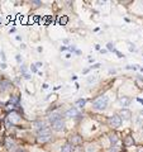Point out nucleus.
<instances>
[{
	"mask_svg": "<svg viewBox=\"0 0 143 152\" xmlns=\"http://www.w3.org/2000/svg\"><path fill=\"white\" fill-rule=\"evenodd\" d=\"M36 66H37V67H41L42 64H41V62H37V64H36Z\"/></svg>",
	"mask_w": 143,
	"mask_h": 152,
	"instance_id": "27",
	"label": "nucleus"
},
{
	"mask_svg": "<svg viewBox=\"0 0 143 152\" xmlns=\"http://www.w3.org/2000/svg\"><path fill=\"white\" fill-rule=\"evenodd\" d=\"M79 114H80V112L76 108H70L69 110H66L65 117H67V118H75V117H79Z\"/></svg>",
	"mask_w": 143,
	"mask_h": 152,
	"instance_id": "5",
	"label": "nucleus"
},
{
	"mask_svg": "<svg viewBox=\"0 0 143 152\" xmlns=\"http://www.w3.org/2000/svg\"><path fill=\"white\" fill-rule=\"evenodd\" d=\"M129 51H136V47L131 45V47H129Z\"/></svg>",
	"mask_w": 143,
	"mask_h": 152,
	"instance_id": "23",
	"label": "nucleus"
},
{
	"mask_svg": "<svg viewBox=\"0 0 143 152\" xmlns=\"http://www.w3.org/2000/svg\"><path fill=\"white\" fill-rule=\"evenodd\" d=\"M51 129H48V128H43V129H41L39 132H38V142H46V141H48L51 138Z\"/></svg>",
	"mask_w": 143,
	"mask_h": 152,
	"instance_id": "2",
	"label": "nucleus"
},
{
	"mask_svg": "<svg viewBox=\"0 0 143 152\" xmlns=\"http://www.w3.org/2000/svg\"><path fill=\"white\" fill-rule=\"evenodd\" d=\"M124 143H125L127 146H131V145H133V140H132V137H127L125 141H124Z\"/></svg>",
	"mask_w": 143,
	"mask_h": 152,
	"instance_id": "14",
	"label": "nucleus"
},
{
	"mask_svg": "<svg viewBox=\"0 0 143 152\" xmlns=\"http://www.w3.org/2000/svg\"><path fill=\"white\" fill-rule=\"evenodd\" d=\"M9 88H12V84L9 81H4V83H1V88H0V90H1V91H5V90H8Z\"/></svg>",
	"mask_w": 143,
	"mask_h": 152,
	"instance_id": "11",
	"label": "nucleus"
},
{
	"mask_svg": "<svg viewBox=\"0 0 143 152\" xmlns=\"http://www.w3.org/2000/svg\"><path fill=\"white\" fill-rule=\"evenodd\" d=\"M109 123H110V126L113 128H118V127H120V124H122V118L119 115H117V114H114V115L110 117Z\"/></svg>",
	"mask_w": 143,
	"mask_h": 152,
	"instance_id": "3",
	"label": "nucleus"
},
{
	"mask_svg": "<svg viewBox=\"0 0 143 152\" xmlns=\"http://www.w3.org/2000/svg\"><path fill=\"white\" fill-rule=\"evenodd\" d=\"M99 66H100V64H95L94 66H91V69H98Z\"/></svg>",
	"mask_w": 143,
	"mask_h": 152,
	"instance_id": "22",
	"label": "nucleus"
},
{
	"mask_svg": "<svg viewBox=\"0 0 143 152\" xmlns=\"http://www.w3.org/2000/svg\"><path fill=\"white\" fill-rule=\"evenodd\" d=\"M61 152H71V146L70 145H65L62 148H61Z\"/></svg>",
	"mask_w": 143,
	"mask_h": 152,
	"instance_id": "13",
	"label": "nucleus"
},
{
	"mask_svg": "<svg viewBox=\"0 0 143 152\" xmlns=\"http://www.w3.org/2000/svg\"><path fill=\"white\" fill-rule=\"evenodd\" d=\"M129 103H131V100L128 98H125V96H123V98L119 99V104H120L122 107H128V105H129Z\"/></svg>",
	"mask_w": 143,
	"mask_h": 152,
	"instance_id": "10",
	"label": "nucleus"
},
{
	"mask_svg": "<svg viewBox=\"0 0 143 152\" xmlns=\"http://www.w3.org/2000/svg\"><path fill=\"white\" fill-rule=\"evenodd\" d=\"M52 129L56 131V132H61V131H63V129H65V122H63L62 119L53 122V123H52Z\"/></svg>",
	"mask_w": 143,
	"mask_h": 152,
	"instance_id": "4",
	"label": "nucleus"
},
{
	"mask_svg": "<svg viewBox=\"0 0 143 152\" xmlns=\"http://www.w3.org/2000/svg\"><path fill=\"white\" fill-rule=\"evenodd\" d=\"M138 102H141V103L143 104V100H142V99H138Z\"/></svg>",
	"mask_w": 143,
	"mask_h": 152,
	"instance_id": "30",
	"label": "nucleus"
},
{
	"mask_svg": "<svg viewBox=\"0 0 143 152\" xmlns=\"http://www.w3.org/2000/svg\"><path fill=\"white\" fill-rule=\"evenodd\" d=\"M95 81H96V76H93V77H89V79H88V83H89V84L95 83Z\"/></svg>",
	"mask_w": 143,
	"mask_h": 152,
	"instance_id": "16",
	"label": "nucleus"
},
{
	"mask_svg": "<svg viewBox=\"0 0 143 152\" xmlns=\"http://www.w3.org/2000/svg\"><path fill=\"white\" fill-rule=\"evenodd\" d=\"M5 147L8 150H13L14 147H15V142H14L12 138H7L5 141Z\"/></svg>",
	"mask_w": 143,
	"mask_h": 152,
	"instance_id": "9",
	"label": "nucleus"
},
{
	"mask_svg": "<svg viewBox=\"0 0 143 152\" xmlns=\"http://www.w3.org/2000/svg\"><path fill=\"white\" fill-rule=\"evenodd\" d=\"M85 103H86V100H85V99H80V100H77V105H79V107H84Z\"/></svg>",
	"mask_w": 143,
	"mask_h": 152,
	"instance_id": "15",
	"label": "nucleus"
},
{
	"mask_svg": "<svg viewBox=\"0 0 143 152\" xmlns=\"http://www.w3.org/2000/svg\"><path fill=\"white\" fill-rule=\"evenodd\" d=\"M15 152H24V150H22V148H19V150H17Z\"/></svg>",
	"mask_w": 143,
	"mask_h": 152,
	"instance_id": "29",
	"label": "nucleus"
},
{
	"mask_svg": "<svg viewBox=\"0 0 143 152\" xmlns=\"http://www.w3.org/2000/svg\"><path fill=\"white\" fill-rule=\"evenodd\" d=\"M0 67H1V69H7V64H5V62H3L1 65H0Z\"/></svg>",
	"mask_w": 143,
	"mask_h": 152,
	"instance_id": "21",
	"label": "nucleus"
},
{
	"mask_svg": "<svg viewBox=\"0 0 143 152\" xmlns=\"http://www.w3.org/2000/svg\"><path fill=\"white\" fill-rule=\"evenodd\" d=\"M81 141H82V140H81L80 136H74V138H71V143H72V145H77V143H80Z\"/></svg>",
	"mask_w": 143,
	"mask_h": 152,
	"instance_id": "12",
	"label": "nucleus"
},
{
	"mask_svg": "<svg viewBox=\"0 0 143 152\" xmlns=\"http://www.w3.org/2000/svg\"><path fill=\"white\" fill-rule=\"evenodd\" d=\"M31 71H32V72H38L36 64H34V65H31Z\"/></svg>",
	"mask_w": 143,
	"mask_h": 152,
	"instance_id": "17",
	"label": "nucleus"
},
{
	"mask_svg": "<svg viewBox=\"0 0 143 152\" xmlns=\"http://www.w3.org/2000/svg\"><path fill=\"white\" fill-rule=\"evenodd\" d=\"M61 117H62V113H60V112H55V113H52L51 114V117H50V121L53 123L56 121H60L61 119Z\"/></svg>",
	"mask_w": 143,
	"mask_h": 152,
	"instance_id": "6",
	"label": "nucleus"
},
{
	"mask_svg": "<svg viewBox=\"0 0 143 152\" xmlns=\"http://www.w3.org/2000/svg\"><path fill=\"white\" fill-rule=\"evenodd\" d=\"M18 100H19V98H18V96H15V98H13V99H12V100H10V102H13V103H17Z\"/></svg>",
	"mask_w": 143,
	"mask_h": 152,
	"instance_id": "19",
	"label": "nucleus"
},
{
	"mask_svg": "<svg viewBox=\"0 0 143 152\" xmlns=\"http://www.w3.org/2000/svg\"><path fill=\"white\" fill-rule=\"evenodd\" d=\"M43 89H48V85H47V84H43Z\"/></svg>",
	"mask_w": 143,
	"mask_h": 152,
	"instance_id": "28",
	"label": "nucleus"
},
{
	"mask_svg": "<svg viewBox=\"0 0 143 152\" xmlns=\"http://www.w3.org/2000/svg\"><path fill=\"white\" fill-rule=\"evenodd\" d=\"M109 105V98L107 95H103V96L98 98L96 100H94L93 103V108L96 109V110H105Z\"/></svg>",
	"mask_w": 143,
	"mask_h": 152,
	"instance_id": "1",
	"label": "nucleus"
},
{
	"mask_svg": "<svg viewBox=\"0 0 143 152\" xmlns=\"http://www.w3.org/2000/svg\"><path fill=\"white\" fill-rule=\"evenodd\" d=\"M108 152H117V150H115V148H110V150H109Z\"/></svg>",
	"mask_w": 143,
	"mask_h": 152,
	"instance_id": "26",
	"label": "nucleus"
},
{
	"mask_svg": "<svg viewBox=\"0 0 143 152\" xmlns=\"http://www.w3.org/2000/svg\"><path fill=\"white\" fill-rule=\"evenodd\" d=\"M120 118H123L124 121H129L131 119V117H132V113L129 110H127V109H123V110L120 112Z\"/></svg>",
	"mask_w": 143,
	"mask_h": 152,
	"instance_id": "7",
	"label": "nucleus"
},
{
	"mask_svg": "<svg viewBox=\"0 0 143 152\" xmlns=\"http://www.w3.org/2000/svg\"><path fill=\"white\" fill-rule=\"evenodd\" d=\"M107 46H108V50H109V51H114V52H115V48H114L113 43H108Z\"/></svg>",
	"mask_w": 143,
	"mask_h": 152,
	"instance_id": "18",
	"label": "nucleus"
},
{
	"mask_svg": "<svg viewBox=\"0 0 143 152\" xmlns=\"http://www.w3.org/2000/svg\"><path fill=\"white\" fill-rule=\"evenodd\" d=\"M110 141H112V142H117V138H115V136H110Z\"/></svg>",
	"mask_w": 143,
	"mask_h": 152,
	"instance_id": "20",
	"label": "nucleus"
},
{
	"mask_svg": "<svg viewBox=\"0 0 143 152\" xmlns=\"http://www.w3.org/2000/svg\"><path fill=\"white\" fill-rule=\"evenodd\" d=\"M8 119L12 122V124H14V123H17L19 119H20V117H19V114H17V113H10Z\"/></svg>",
	"mask_w": 143,
	"mask_h": 152,
	"instance_id": "8",
	"label": "nucleus"
},
{
	"mask_svg": "<svg viewBox=\"0 0 143 152\" xmlns=\"http://www.w3.org/2000/svg\"><path fill=\"white\" fill-rule=\"evenodd\" d=\"M115 53L118 55V57H123V55L120 53V52H118V51H115Z\"/></svg>",
	"mask_w": 143,
	"mask_h": 152,
	"instance_id": "24",
	"label": "nucleus"
},
{
	"mask_svg": "<svg viewBox=\"0 0 143 152\" xmlns=\"http://www.w3.org/2000/svg\"><path fill=\"white\" fill-rule=\"evenodd\" d=\"M17 61L18 62H20V55H17Z\"/></svg>",
	"mask_w": 143,
	"mask_h": 152,
	"instance_id": "25",
	"label": "nucleus"
}]
</instances>
